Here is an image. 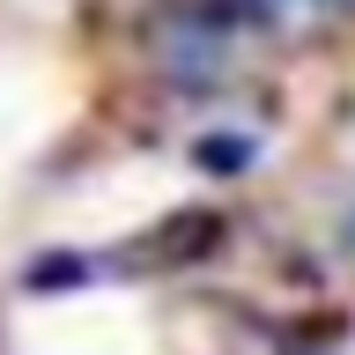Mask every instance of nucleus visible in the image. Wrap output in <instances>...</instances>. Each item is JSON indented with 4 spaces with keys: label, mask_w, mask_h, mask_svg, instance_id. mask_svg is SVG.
<instances>
[{
    "label": "nucleus",
    "mask_w": 355,
    "mask_h": 355,
    "mask_svg": "<svg viewBox=\"0 0 355 355\" xmlns=\"http://www.w3.org/2000/svg\"><path fill=\"white\" fill-rule=\"evenodd\" d=\"M266 15H311V8H348V0H259Z\"/></svg>",
    "instance_id": "f257e3e1"
}]
</instances>
